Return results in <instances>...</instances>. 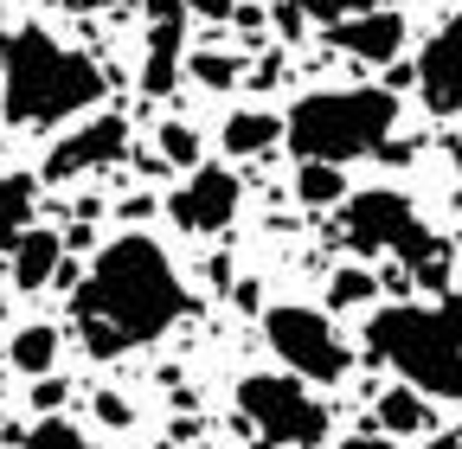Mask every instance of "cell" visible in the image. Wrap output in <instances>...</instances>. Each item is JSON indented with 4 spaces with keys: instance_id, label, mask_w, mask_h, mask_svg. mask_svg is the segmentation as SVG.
<instances>
[{
    "instance_id": "cell-7",
    "label": "cell",
    "mask_w": 462,
    "mask_h": 449,
    "mask_svg": "<svg viewBox=\"0 0 462 449\" xmlns=\"http://www.w3.org/2000/svg\"><path fill=\"white\" fill-rule=\"evenodd\" d=\"M263 341L282 360L289 379H309V385H340L346 379V341L334 334V321L321 308L302 302H276L263 308Z\"/></svg>"
},
{
    "instance_id": "cell-18",
    "label": "cell",
    "mask_w": 462,
    "mask_h": 449,
    "mask_svg": "<svg viewBox=\"0 0 462 449\" xmlns=\"http://www.w3.org/2000/svg\"><path fill=\"white\" fill-rule=\"evenodd\" d=\"M296 199L302 206H340L346 199V174L340 167H321V160H302L296 167Z\"/></svg>"
},
{
    "instance_id": "cell-27",
    "label": "cell",
    "mask_w": 462,
    "mask_h": 449,
    "mask_svg": "<svg viewBox=\"0 0 462 449\" xmlns=\"http://www.w3.org/2000/svg\"><path fill=\"white\" fill-rule=\"evenodd\" d=\"M340 449H398L392 436H379V430H360V436H346Z\"/></svg>"
},
{
    "instance_id": "cell-29",
    "label": "cell",
    "mask_w": 462,
    "mask_h": 449,
    "mask_svg": "<svg viewBox=\"0 0 462 449\" xmlns=\"http://www.w3.org/2000/svg\"><path fill=\"white\" fill-rule=\"evenodd\" d=\"M424 449H462V436H430Z\"/></svg>"
},
{
    "instance_id": "cell-26",
    "label": "cell",
    "mask_w": 462,
    "mask_h": 449,
    "mask_svg": "<svg viewBox=\"0 0 462 449\" xmlns=\"http://www.w3.org/2000/svg\"><path fill=\"white\" fill-rule=\"evenodd\" d=\"M245 0H187V20H238Z\"/></svg>"
},
{
    "instance_id": "cell-19",
    "label": "cell",
    "mask_w": 462,
    "mask_h": 449,
    "mask_svg": "<svg viewBox=\"0 0 462 449\" xmlns=\"http://www.w3.org/2000/svg\"><path fill=\"white\" fill-rule=\"evenodd\" d=\"M373 296H379V283H373V270H360V263H340L328 276V308H366Z\"/></svg>"
},
{
    "instance_id": "cell-9",
    "label": "cell",
    "mask_w": 462,
    "mask_h": 449,
    "mask_svg": "<svg viewBox=\"0 0 462 449\" xmlns=\"http://www.w3.org/2000/svg\"><path fill=\"white\" fill-rule=\"evenodd\" d=\"M129 148V123L123 116H84L65 142H51L45 167H39V180H84V174H103V167H116Z\"/></svg>"
},
{
    "instance_id": "cell-28",
    "label": "cell",
    "mask_w": 462,
    "mask_h": 449,
    "mask_svg": "<svg viewBox=\"0 0 462 449\" xmlns=\"http://www.w3.org/2000/svg\"><path fill=\"white\" fill-rule=\"evenodd\" d=\"M116 0H71V14H109Z\"/></svg>"
},
{
    "instance_id": "cell-8",
    "label": "cell",
    "mask_w": 462,
    "mask_h": 449,
    "mask_svg": "<svg viewBox=\"0 0 462 449\" xmlns=\"http://www.w3.org/2000/svg\"><path fill=\"white\" fill-rule=\"evenodd\" d=\"M238 206H245V180L231 174V167H212V160H199L193 174L173 187V199H167V218L180 224V232H193V238H218L231 218H238Z\"/></svg>"
},
{
    "instance_id": "cell-17",
    "label": "cell",
    "mask_w": 462,
    "mask_h": 449,
    "mask_svg": "<svg viewBox=\"0 0 462 449\" xmlns=\"http://www.w3.org/2000/svg\"><path fill=\"white\" fill-rule=\"evenodd\" d=\"M7 366L26 372V379H45V372L58 366V327H51V321H26V327H14Z\"/></svg>"
},
{
    "instance_id": "cell-24",
    "label": "cell",
    "mask_w": 462,
    "mask_h": 449,
    "mask_svg": "<svg viewBox=\"0 0 462 449\" xmlns=\"http://www.w3.org/2000/svg\"><path fill=\"white\" fill-rule=\"evenodd\" d=\"M65 391H71L65 379H58V372H45V379H32V405H39L45 417H58V405H65Z\"/></svg>"
},
{
    "instance_id": "cell-23",
    "label": "cell",
    "mask_w": 462,
    "mask_h": 449,
    "mask_svg": "<svg viewBox=\"0 0 462 449\" xmlns=\"http://www.w3.org/2000/svg\"><path fill=\"white\" fill-rule=\"evenodd\" d=\"M302 20H328V26H340V20H354V14H366L373 0H289Z\"/></svg>"
},
{
    "instance_id": "cell-5",
    "label": "cell",
    "mask_w": 462,
    "mask_h": 449,
    "mask_svg": "<svg viewBox=\"0 0 462 449\" xmlns=\"http://www.w3.org/2000/svg\"><path fill=\"white\" fill-rule=\"evenodd\" d=\"M340 238L366 251V257H398L404 270L418 276L430 296H449V244L418 218V206L392 193V187H366V193H346L340 199Z\"/></svg>"
},
{
    "instance_id": "cell-4",
    "label": "cell",
    "mask_w": 462,
    "mask_h": 449,
    "mask_svg": "<svg viewBox=\"0 0 462 449\" xmlns=\"http://www.w3.org/2000/svg\"><path fill=\"white\" fill-rule=\"evenodd\" d=\"M392 129H398V90H385V84L309 90L282 116V142L296 148V160H321V167H346V160L379 154L392 142Z\"/></svg>"
},
{
    "instance_id": "cell-1",
    "label": "cell",
    "mask_w": 462,
    "mask_h": 449,
    "mask_svg": "<svg viewBox=\"0 0 462 449\" xmlns=\"http://www.w3.org/2000/svg\"><path fill=\"white\" fill-rule=\"evenodd\" d=\"M180 315H187V283L148 232L109 238L90 257L84 283L71 289V327L90 360H123L135 347H154Z\"/></svg>"
},
{
    "instance_id": "cell-14",
    "label": "cell",
    "mask_w": 462,
    "mask_h": 449,
    "mask_svg": "<svg viewBox=\"0 0 462 449\" xmlns=\"http://www.w3.org/2000/svg\"><path fill=\"white\" fill-rule=\"evenodd\" d=\"M373 417H379V436H392V443H404V436H430V424H437L430 399H424V391H411V385H385Z\"/></svg>"
},
{
    "instance_id": "cell-3",
    "label": "cell",
    "mask_w": 462,
    "mask_h": 449,
    "mask_svg": "<svg viewBox=\"0 0 462 449\" xmlns=\"http://www.w3.org/2000/svg\"><path fill=\"white\" fill-rule=\"evenodd\" d=\"M366 353L424 399H462V289L430 302H392L366 321Z\"/></svg>"
},
{
    "instance_id": "cell-25",
    "label": "cell",
    "mask_w": 462,
    "mask_h": 449,
    "mask_svg": "<svg viewBox=\"0 0 462 449\" xmlns=\"http://www.w3.org/2000/svg\"><path fill=\"white\" fill-rule=\"evenodd\" d=\"M97 417H103L109 430H129V424H135V411H129V399H116V391H97Z\"/></svg>"
},
{
    "instance_id": "cell-20",
    "label": "cell",
    "mask_w": 462,
    "mask_h": 449,
    "mask_svg": "<svg viewBox=\"0 0 462 449\" xmlns=\"http://www.w3.org/2000/svg\"><path fill=\"white\" fill-rule=\"evenodd\" d=\"M20 449H103V443H90L71 417H39V424L20 436Z\"/></svg>"
},
{
    "instance_id": "cell-22",
    "label": "cell",
    "mask_w": 462,
    "mask_h": 449,
    "mask_svg": "<svg viewBox=\"0 0 462 449\" xmlns=\"http://www.w3.org/2000/svg\"><path fill=\"white\" fill-rule=\"evenodd\" d=\"M187 71H193L206 90H231V84L245 78V65L231 59V51H193V59H187Z\"/></svg>"
},
{
    "instance_id": "cell-10",
    "label": "cell",
    "mask_w": 462,
    "mask_h": 449,
    "mask_svg": "<svg viewBox=\"0 0 462 449\" xmlns=\"http://www.w3.org/2000/svg\"><path fill=\"white\" fill-rule=\"evenodd\" d=\"M418 90L430 116H462V14L443 20L418 51Z\"/></svg>"
},
{
    "instance_id": "cell-21",
    "label": "cell",
    "mask_w": 462,
    "mask_h": 449,
    "mask_svg": "<svg viewBox=\"0 0 462 449\" xmlns=\"http://www.w3.org/2000/svg\"><path fill=\"white\" fill-rule=\"evenodd\" d=\"M161 160H167V167H180V174H193V167L206 160L193 123H161Z\"/></svg>"
},
{
    "instance_id": "cell-6",
    "label": "cell",
    "mask_w": 462,
    "mask_h": 449,
    "mask_svg": "<svg viewBox=\"0 0 462 449\" xmlns=\"http://www.w3.org/2000/svg\"><path fill=\"white\" fill-rule=\"evenodd\" d=\"M238 411L270 449H321L328 443V405L289 372H251L238 379Z\"/></svg>"
},
{
    "instance_id": "cell-2",
    "label": "cell",
    "mask_w": 462,
    "mask_h": 449,
    "mask_svg": "<svg viewBox=\"0 0 462 449\" xmlns=\"http://www.w3.org/2000/svg\"><path fill=\"white\" fill-rule=\"evenodd\" d=\"M109 90L103 65L71 51L65 39H51L39 26L7 32V59H0V116L14 129H51L65 116L97 109Z\"/></svg>"
},
{
    "instance_id": "cell-16",
    "label": "cell",
    "mask_w": 462,
    "mask_h": 449,
    "mask_svg": "<svg viewBox=\"0 0 462 449\" xmlns=\"http://www.w3.org/2000/svg\"><path fill=\"white\" fill-rule=\"evenodd\" d=\"M32 206H39L32 174H0V251H14L32 232Z\"/></svg>"
},
{
    "instance_id": "cell-13",
    "label": "cell",
    "mask_w": 462,
    "mask_h": 449,
    "mask_svg": "<svg viewBox=\"0 0 462 449\" xmlns=\"http://www.w3.org/2000/svg\"><path fill=\"white\" fill-rule=\"evenodd\" d=\"M7 263H14V289H45V283H58V270H65V238L58 232H45V224H32V232L7 251Z\"/></svg>"
},
{
    "instance_id": "cell-12",
    "label": "cell",
    "mask_w": 462,
    "mask_h": 449,
    "mask_svg": "<svg viewBox=\"0 0 462 449\" xmlns=\"http://www.w3.org/2000/svg\"><path fill=\"white\" fill-rule=\"evenodd\" d=\"M334 45L354 51V59H366V65H392L404 51V14L398 7H366V14L334 26Z\"/></svg>"
},
{
    "instance_id": "cell-15",
    "label": "cell",
    "mask_w": 462,
    "mask_h": 449,
    "mask_svg": "<svg viewBox=\"0 0 462 449\" xmlns=\"http://www.w3.org/2000/svg\"><path fill=\"white\" fill-rule=\"evenodd\" d=\"M218 142H225V154H270L276 142H282V116H270V109H238V116H225L218 123Z\"/></svg>"
},
{
    "instance_id": "cell-11",
    "label": "cell",
    "mask_w": 462,
    "mask_h": 449,
    "mask_svg": "<svg viewBox=\"0 0 462 449\" xmlns=\"http://www.w3.org/2000/svg\"><path fill=\"white\" fill-rule=\"evenodd\" d=\"M187 65V0H148V59H142V90L167 96Z\"/></svg>"
}]
</instances>
